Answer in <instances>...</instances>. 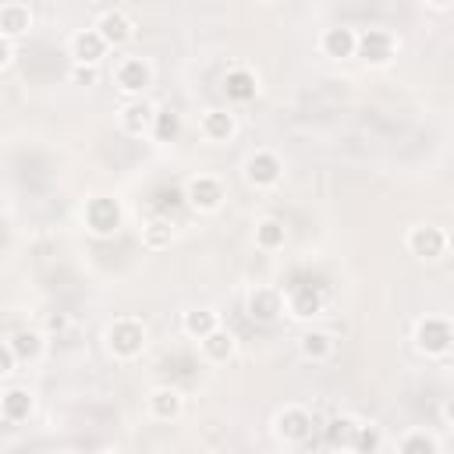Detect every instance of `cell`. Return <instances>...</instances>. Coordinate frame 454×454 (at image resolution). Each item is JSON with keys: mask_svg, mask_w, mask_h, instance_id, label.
I'll return each mask as SVG.
<instances>
[{"mask_svg": "<svg viewBox=\"0 0 454 454\" xmlns=\"http://www.w3.org/2000/svg\"><path fill=\"white\" fill-rule=\"evenodd\" d=\"M223 92H227V99H234V103H248V99H255L259 82H255V74H252L248 67H234V71L223 74Z\"/></svg>", "mask_w": 454, "mask_h": 454, "instance_id": "5bb4252c", "label": "cell"}, {"mask_svg": "<svg viewBox=\"0 0 454 454\" xmlns=\"http://www.w3.org/2000/svg\"><path fill=\"white\" fill-rule=\"evenodd\" d=\"M96 32H99L110 46H124V43L135 35V25H131L128 14H121V11H106V14L96 21Z\"/></svg>", "mask_w": 454, "mask_h": 454, "instance_id": "7c38bea8", "label": "cell"}, {"mask_svg": "<svg viewBox=\"0 0 454 454\" xmlns=\"http://www.w3.org/2000/svg\"><path fill=\"white\" fill-rule=\"evenodd\" d=\"M447 248V234L433 223H422V227H411L408 234V252L419 255V259H440Z\"/></svg>", "mask_w": 454, "mask_h": 454, "instance_id": "52a82bcc", "label": "cell"}, {"mask_svg": "<svg viewBox=\"0 0 454 454\" xmlns=\"http://www.w3.org/2000/svg\"><path fill=\"white\" fill-rule=\"evenodd\" d=\"M280 160L273 156V153H252L248 160H245V181L248 184H255V188H270V184H277L280 181Z\"/></svg>", "mask_w": 454, "mask_h": 454, "instance_id": "9c48e42d", "label": "cell"}, {"mask_svg": "<svg viewBox=\"0 0 454 454\" xmlns=\"http://www.w3.org/2000/svg\"><path fill=\"white\" fill-rule=\"evenodd\" d=\"M85 223H89V231L99 234V238L114 234V231L121 227V206H117V199H106V195L92 199V202L85 206Z\"/></svg>", "mask_w": 454, "mask_h": 454, "instance_id": "277c9868", "label": "cell"}, {"mask_svg": "<svg viewBox=\"0 0 454 454\" xmlns=\"http://www.w3.org/2000/svg\"><path fill=\"white\" fill-rule=\"evenodd\" d=\"M71 82H78V85H92V82H96V71H92V64H74V71H71Z\"/></svg>", "mask_w": 454, "mask_h": 454, "instance_id": "1f68e13d", "label": "cell"}, {"mask_svg": "<svg viewBox=\"0 0 454 454\" xmlns=\"http://www.w3.org/2000/svg\"><path fill=\"white\" fill-rule=\"evenodd\" d=\"M284 241H287V231H284V223H280L277 216H266V220L255 223V245H259V248L273 252V248H280Z\"/></svg>", "mask_w": 454, "mask_h": 454, "instance_id": "603a6c76", "label": "cell"}, {"mask_svg": "<svg viewBox=\"0 0 454 454\" xmlns=\"http://www.w3.org/2000/svg\"><path fill=\"white\" fill-rule=\"evenodd\" d=\"M216 330V312L213 309H192V312H184V333L188 337H206V333H213Z\"/></svg>", "mask_w": 454, "mask_h": 454, "instance_id": "d4e9b609", "label": "cell"}, {"mask_svg": "<svg viewBox=\"0 0 454 454\" xmlns=\"http://www.w3.org/2000/svg\"><path fill=\"white\" fill-rule=\"evenodd\" d=\"M46 326H50V330H64V326H67V319L57 312V316H50V319H46Z\"/></svg>", "mask_w": 454, "mask_h": 454, "instance_id": "836d02e7", "label": "cell"}, {"mask_svg": "<svg viewBox=\"0 0 454 454\" xmlns=\"http://www.w3.org/2000/svg\"><path fill=\"white\" fill-rule=\"evenodd\" d=\"M106 344L117 358H135L145 348V326L138 319H117L106 330Z\"/></svg>", "mask_w": 454, "mask_h": 454, "instance_id": "7a4b0ae2", "label": "cell"}, {"mask_svg": "<svg viewBox=\"0 0 454 454\" xmlns=\"http://www.w3.org/2000/svg\"><path fill=\"white\" fill-rule=\"evenodd\" d=\"M0 60H4V67L11 64V39L4 35V46H0Z\"/></svg>", "mask_w": 454, "mask_h": 454, "instance_id": "e575fe53", "label": "cell"}, {"mask_svg": "<svg viewBox=\"0 0 454 454\" xmlns=\"http://www.w3.org/2000/svg\"><path fill=\"white\" fill-rule=\"evenodd\" d=\"M429 4H433V7H450L454 0H429Z\"/></svg>", "mask_w": 454, "mask_h": 454, "instance_id": "8d00e7d4", "label": "cell"}, {"mask_svg": "<svg viewBox=\"0 0 454 454\" xmlns=\"http://www.w3.org/2000/svg\"><path fill=\"white\" fill-rule=\"evenodd\" d=\"M202 135L213 142H227L234 135V114L227 110H206L202 114Z\"/></svg>", "mask_w": 454, "mask_h": 454, "instance_id": "d6986e66", "label": "cell"}, {"mask_svg": "<svg viewBox=\"0 0 454 454\" xmlns=\"http://www.w3.org/2000/svg\"><path fill=\"white\" fill-rule=\"evenodd\" d=\"M0 415H4V422H25L28 415H32V394L28 390H21V387H7L4 390V397H0Z\"/></svg>", "mask_w": 454, "mask_h": 454, "instance_id": "9a60e30c", "label": "cell"}, {"mask_svg": "<svg viewBox=\"0 0 454 454\" xmlns=\"http://www.w3.org/2000/svg\"><path fill=\"white\" fill-rule=\"evenodd\" d=\"M153 106L145 103V99H138V103H128L124 110H121V124H124V131L128 135H142V131H149L153 128Z\"/></svg>", "mask_w": 454, "mask_h": 454, "instance_id": "e0dca14e", "label": "cell"}, {"mask_svg": "<svg viewBox=\"0 0 454 454\" xmlns=\"http://www.w3.org/2000/svg\"><path fill=\"white\" fill-rule=\"evenodd\" d=\"M142 241H145L149 248H167V245L174 241V227H170V220H167V216L149 220V223L142 227Z\"/></svg>", "mask_w": 454, "mask_h": 454, "instance_id": "83f0119b", "label": "cell"}, {"mask_svg": "<svg viewBox=\"0 0 454 454\" xmlns=\"http://www.w3.org/2000/svg\"><path fill=\"white\" fill-rule=\"evenodd\" d=\"M7 344L14 348L18 358L32 362V358H39V351H43V333H35V330H18V333L7 337Z\"/></svg>", "mask_w": 454, "mask_h": 454, "instance_id": "cb8c5ba5", "label": "cell"}, {"mask_svg": "<svg viewBox=\"0 0 454 454\" xmlns=\"http://www.w3.org/2000/svg\"><path fill=\"white\" fill-rule=\"evenodd\" d=\"M14 358H18V355H14V348L4 340V348H0V372H4V376H7V372H14Z\"/></svg>", "mask_w": 454, "mask_h": 454, "instance_id": "d6a6232c", "label": "cell"}, {"mask_svg": "<svg viewBox=\"0 0 454 454\" xmlns=\"http://www.w3.org/2000/svg\"><path fill=\"white\" fill-rule=\"evenodd\" d=\"M184 199H188V206L209 213V209H216L223 202V188H220L216 177H192L188 188H184Z\"/></svg>", "mask_w": 454, "mask_h": 454, "instance_id": "30bf717a", "label": "cell"}, {"mask_svg": "<svg viewBox=\"0 0 454 454\" xmlns=\"http://www.w3.org/2000/svg\"><path fill=\"white\" fill-rule=\"evenodd\" d=\"M319 46H323V53L333 57V60H340V57H355L358 35H355L351 28H326L323 39H319Z\"/></svg>", "mask_w": 454, "mask_h": 454, "instance_id": "2e32d148", "label": "cell"}, {"mask_svg": "<svg viewBox=\"0 0 454 454\" xmlns=\"http://www.w3.org/2000/svg\"><path fill=\"white\" fill-rule=\"evenodd\" d=\"M181 202H188V199H184V192H177V188H160V192H156V206H160V209H174V206H181Z\"/></svg>", "mask_w": 454, "mask_h": 454, "instance_id": "4dcf8cb0", "label": "cell"}, {"mask_svg": "<svg viewBox=\"0 0 454 454\" xmlns=\"http://www.w3.org/2000/svg\"><path fill=\"white\" fill-rule=\"evenodd\" d=\"M298 351H301L309 362H319V358H326V355L333 351V340H330V333H323V330H305V333L298 337Z\"/></svg>", "mask_w": 454, "mask_h": 454, "instance_id": "7402d4cb", "label": "cell"}, {"mask_svg": "<svg viewBox=\"0 0 454 454\" xmlns=\"http://www.w3.org/2000/svg\"><path fill=\"white\" fill-rule=\"evenodd\" d=\"M380 447H383L380 433H376L372 426H358V433H355V443H351V450H380Z\"/></svg>", "mask_w": 454, "mask_h": 454, "instance_id": "f546056e", "label": "cell"}, {"mask_svg": "<svg viewBox=\"0 0 454 454\" xmlns=\"http://www.w3.org/2000/svg\"><path fill=\"white\" fill-rule=\"evenodd\" d=\"M280 309H284V298H280V291L277 287H252L248 291V298H245V312H248V319H255V323H273L277 316H280Z\"/></svg>", "mask_w": 454, "mask_h": 454, "instance_id": "8992f818", "label": "cell"}, {"mask_svg": "<svg viewBox=\"0 0 454 454\" xmlns=\"http://www.w3.org/2000/svg\"><path fill=\"white\" fill-rule=\"evenodd\" d=\"M149 411H153L156 419L170 422V419L181 411V394H177L174 387H156V390L149 394Z\"/></svg>", "mask_w": 454, "mask_h": 454, "instance_id": "44dd1931", "label": "cell"}, {"mask_svg": "<svg viewBox=\"0 0 454 454\" xmlns=\"http://www.w3.org/2000/svg\"><path fill=\"white\" fill-rule=\"evenodd\" d=\"M415 348L422 355H433V358L436 355H447L454 348V326L447 319H440V316L419 319V326H415Z\"/></svg>", "mask_w": 454, "mask_h": 454, "instance_id": "6da1fadb", "label": "cell"}, {"mask_svg": "<svg viewBox=\"0 0 454 454\" xmlns=\"http://www.w3.org/2000/svg\"><path fill=\"white\" fill-rule=\"evenodd\" d=\"M355 53H358L362 60H369V64H387L390 53H394V35L383 32V28H365V32L358 35Z\"/></svg>", "mask_w": 454, "mask_h": 454, "instance_id": "ba28073f", "label": "cell"}, {"mask_svg": "<svg viewBox=\"0 0 454 454\" xmlns=\"http://www.w3.org/2000/svg\"><path fill=\"white\" fill-rule=\"evenodd\" d=\"M277 436L280 440H287V443H305L309 436H312V415L305 411V408H298V404H291V408H284V411H277Z\"/></svg>", "mask_w": 454, "mask_h": 454, "instance_id": "5b68a950", "label": "cell"}, {"mask_svg": "<svg viewBox=\"0 0 454 454\" xmlns=\"http://www.w3.org/2000/svg\"><path fill=\"white\" fill-rule=\"evenodd\" d=\"M355 433H358V422L348 419V415H340V419H333L326 426V447H351L355 443Z\"/></svg>", "mask_w": 454, "mask_h": 454, "instance_id": "484cf974", "label": "cell"}, {"mask_svg": "<svg viewBox=\"0 0 454 454\" xmlns=\"http://www.w3.org/2000/svg\"><path fill=\"white\" fill-rule=\"evenodd\" d=\"M447 248H450V252H454V231H450V234H447Z\"/></svg>", "mask_w": 454, "mask_h": 454, "instance_id": "74e56055", "label": "cell"}, {"mask_svg": "<svg viewBox=\"0 0 454 454\" xmlns=\"http://www.w3.org/2000/svg\"><path fill=\"white\" fill-rule=\"evenodd\" d=\"M443 419H447V422H454V397L443 404Z\"/></svg>", "mask_w": 454, "mask_h": 454, "instance_id": "d590c367", "label": "cell"}, {"mask_svg": "<svg viewBox=\"0 0 454 454\" xmlns=\"http://www.w3.org/2000/svg\"><path fill=\"white\" fill-rule=\"evenodd\" d=\"M106 39L96 32V28H85V32H78L74 39H71V57H74V64H96L103 53H106Z\"/></svg>", "mask_w": 454, "mask_h": 454, "instance_id": "4fadbf2b", "label": "cell"}, {"mask_svg": "<svg viewBox=\"0 0 454 454\" xmlns=\"http://www.w3.org/2000/svg\"><path fill=\"white\" fill-rule=\"evenodd\" d=\"M397 447H401V450H408V454H411V450H422V454H433V450H436L440 443H436V440H433L429 433H408V436H404V440H401Z\"/></svg>", "mask_w": 454, "mask_h": 454, "instance_id": "f1b7e54d", "label": "cell"}, {"mask_svg": "<svg viewBox=\"0 0 454 454\" xmlns=\"http://www.w3.org/2000/svg\"><path fill=\"white\" fill-rule=\"evenodd\" d=\"M117 85L124 89V92H142L149 82H153V67L142 60V57H128V60H121V67H117Z\"/></svg>", "mask_w": 454, "mask_h": 454, "instance_id": "8fae6325", "label": "cell"}, {"mask_svg": "<svg viewBox=\"0 0 454 454\" xmlns=\"http://www.w3.org/2000/svg\"><path fill=\"white\" fill-rule=\"evenodd\" d=\"M202 355H206L209 362H227V358L234 355V333L216 326L213 333L202 337Z\"/></svg>", "mask_w": 454, "mask_h": 454, "instance_id": "ffe728a7", "label": "cell"}, {"mask_svg": "<svg viewBox=\"0 0 454 454\" xmlns=\"http://www.w3.org/2000/svg\"><path fill=\"white\" fill-rule=\"evenodd\" d=\"M177 135H181V114L160 110V114L153 117V138H156V142H177Z\"/></svg>", "mask_w": 454, "mask_h": 454, "instance_id": "4316f807", "label": "cell"}, {"mask_svg": "<svg viewBox=\"0 0 454 454\" xmlns=\"http://www.w3.org/2000/svg\"><path fill=\"white\" fill-rule=\"evenodd\" d=\"M0 28H4L7 39L28 32V28H32V11H28L25 4H7V7L0 11Z\"/></svg>", "mask_w": 454, "mask_h": 454, "instance_id": "ac0fdd59", "label": "cell"}, {"mask_svg": "<svg viewBox=\"0 0 454 454\" xmlns=\"http://www.w3.org/2000/svg\"><path fill=\"white\" fill-rule=\"evenodd\" d=\"M323 305H326L323 284H316V280H294L287 287V309H291L294 319H312V316L323 312Z\"/></svg>", "mask_w": 454, "mask_h": 454, "instance_id": "3957f363", "label": "cell"}]
</instances>
